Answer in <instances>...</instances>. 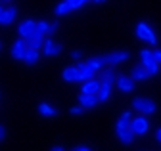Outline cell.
I'll use <instances>...</instances> for the list:
<instances>
[{
    "mask_svg": "<svg viewBox=\"0 0 161 151\" xmlns=\"http://www.w3.org/2000/svg\"><path fill=\"white\" fill-rule=\"evenodd\" d=\"M132 109L138 113V115H146V117H150V115H153V113L157 111V105H155V102H153L152 98L138 96V98L132 100Z\"/></svg>",
    "mask_w": 161,
    "mask_h": 151,
    "instance_id": "6da1fadb",
    "label": "cell"
},
{
    "mask_svg": "<svg viewBox=\"0 0 161 151\" xmlns=\"http://www.w3.org/2000/svg\"><path fill=\"white\" fill-rule=\"evenodd\" d=\"M140 65H142L150 75H157L159 73V63L155 61V55H153V50L150 48H144V50H140Z\"/></svg>",
    "mask_w": 161,
    "mask_h": 151,
    "instance_id": "7a4b0ae2",
    "label": "cell"
},
{
    "mask_svg": "<svg viewBox=\"0 0 161 151\" xmlns=\"http://www.w3.org/2000/svg\"><path fill=\"white\" fill-rule=\"evenodd\" d=\"M134 33H136V36H138L140 40L148 42L150 46H157V34H155V31L152 29V25H150V23H146V21H140V23L136 25Z\"/></svg>",
    "mask_w": 161,
    "mask_h": 151,
    "instance_id": "3957f363",
    "label": "cell"
},
{
    "mask_svg": "<svg viewBox=\"0 0 161 151\" xmlns=\"http://www.w3.org/2000/svg\"><path fill=\"white\" fill-rule=\"evenodd\" d=\"M35 34H36V21L35 19L25 17L23 21H19V25H17V36H19V39L31 42L35 39Z\"/></svg>",
    "mask_w": 161,
    "mask_h": 151,
    "instance_id": "277c9868",
    "label": "cell"
},
{
    "mask_svg": "<svg viewBox=\"0 0 161 151\" xmlns=\"http://www.w3.org/2000/svg\"><path fill=\"white\" fill-rule=\"evenodd\" d=\"M130 130L136 136H144L150 132V119L146 115H134L130 121Z\"/></svg>",
    "mask_w": 161,
    "mask_h": 151,
    "instance_id": "5b68a950",
    "label": "cell"
},
{
    "mask_svg": "<svg viewBox=\"0 0 161 151\" xmlns=\"http://www.w3.org/2000/svg\"><path fill=\"white\" fill-rule=\"evenodd\" d=\"M102 81H100V77L96 79H90L86 82H80V92L79 94H90V96H98V92L102 90Z\"/></svg>",
    "mask_w": 161,
    "mask_h": 151,
    "instance_id": "8992f818",
    "label": "cell"
},
{
    "mask_svg": "<svg viewBox=\"0 0 161 151\" xmlns=\"http://www.w3.org/2000/svg\"><path fill=\"white\" fill-rule=\"evenodd\" d=\"M129 58H130L129 52H125V50H115V52H109V54L106 55V61H108L109 67H115V65H119V63H125Z\"/></svg>",
    "mask_w": 161,
    "mask_h": 151,
    "instance_id": "52a82bcc",
    "label": "cell"
},
{
    "mask_svg": "<svg viewBox=\"0 0 161 151\" xmlns=\"http://www.w3.org/2000/svg\"><path fill=\"white\" fill-rule=\"evenodd\" d=\"M134 84H136V81L130 77V75H119V79H117V82H115L117 90L123 92V94L132 92V90H134Z\"/></svg>",
    "mask_w": 161,
    "mask_h": 151,
    "instance_id": "ba28073f",
    "label": "cell"
},
{
    "mask_svg": "<svg viewBox=\"0 0 161 151\" xmlns=\"http://www.w3.org/2000/svg\"><path fill=\"white\" fill-rule=\"evenodd\" d=\"M25 52H27V40H23V39H17V40L12 44V50H10L12 58L17 60V61H23Z\"/></svg>",
    "mask_w": 161,
    "mask_h": 151,
    "instance_id": "9c48e42d",
    "label": "cell"
},
{
    "mask_svg": "<svg viewBox=\"0 0 161 151\" xmlns=\"http://www.w3.org/2000/svg\"><path fill=\"white\" fill-rule=\"evenodd\" d=\"M62 79H64L65 82H83V81H80V71H79L77 65H67V67H64Z\"/></svg>",
    "mask_w": 161,
    "mask_h": 151,
    "instance_id": "30bf717a",
    "label": "cell"
},
{
    "mask_svg": "<svg viewBox=\"0 0 161 151\" xmlns=\"http://www.w3.org/2000/svg\"><path fill=\"white\" fill-rule=\"evenodd\" d=\"M59 54H62V44H58L52 39H46L44 40V48H42V55H46V58H56V55H59Z\"/></svg>",
    "mask_w": 161,
    "mask_h": 151,
    "instance_id": "8fae6325",
    "label": "cell"
},
{
    "mask_svg": "<svg viewBox=\"0 0 161 151\" xmlns=\"http://www.w3.org/2000/svg\"><path fill=\"white\" fill-rule=\"evenodd\" d=\"M130 121H132V113L129 109H125L123 113L119 115L117 122H115V132H123V130H129L130 128Z\"/></svg>",
    "mask_w": 161,
    "mask_h": 151,
    "instance_id": "7c38bea8",
    "label": "cell"
},
{
    "mask_svg": "<svg viewBox=\"0 0 161 151\" xmlns=\"http://www.w3.org/2000/svg\"><path fill=\"white\" fill-rule=\"evenodd\" d=\"M75 65H77L79 71H80V81H83V82H86V81H90V79H96V71L88 65V61H77Z\"/></svg>",
    "mask_w": 161,
    "mask_h": 151,
    "instance_id": "4fadbf2b",
    "label": "cell"
},
{
    "mask_svg": "<svg viewBox=\"0 0 161 151\" xmlns=\"http://www.w3.org/2000/svg\"><path fill=\"white\" fill-rule=\"evenodd\" d=\"M15 19H17V10L14 6H6V10L0 13V25H4V27L12 25Z\"/></svg>",
    "mask_w": 161,
    "mask_h": 151,
    "instance_id": "5bb4252c",
    "label": "cell"
},
{
    "mask_svg": "<svg viewBox=\"0 0 161 151\" xmlns=\"http://www.w3.org/2000/svg\"><path fill=\"white\" fill-rule=\"evenodd\" d=\"M100 103L98 96H90V94H79V105L83 109H94Z\"/></svg>",
    "mask_w": 161,
    "mask_h": 151,
    "instance_id": "9a60e30c",
    "label": "cell"
},
{
    "mask_svg": "<svg viewBox=\"0 0 161 151\" xmlns=\"http://www.w3.org/2000/svg\"><path fill=\"white\" fill-rule=\"evenodd\" d=\"M98 77H100V81H102V82H108V84H113V86H115L117 79H119V75L115 73V69H113V67H109V65H108L104 71H100Z\"/></svg>",
    "mask_w": 161,
    "mask_h": 151,
    "instance_id": "2e32d148",
    "label": "cell"
},
{
    "mask_svg": "<svg viewBox=\"0 0 161 151\" xmlns=\"http://www.w3.org/2000/svg\"><path fill=\"white\" fill-rule=\"evenodd\" d=\"M130 77H132L136 82H144V81H148V79L152 77V75H150V73H148V71H146L142 65L138 63V65H134V67H132V71H130Z\"/></svg>",
    "mask_w": 161,
    "mask_h": 151,
    "instance_id": "e0dca14e",
    "label": "cell"
},
{
    "mask_svg": "<svg viewBox=\"0 0 161 151\" xmlns=\"http://www.w3.org/2000/svg\"><path fill=\"white\" fill-rule=\"evenodd\" d=\"M88 61V65L96 71V73H100V71H104L106 67H108V61H106V55H96V58H88L86 60Z\"/></svg>",
    "mask_w": 161,
    "mask_h": 151,
    "instance_id": "ac0fdd59",
    "label": "cell"
},
{
    "mask_svg": "<svg viewBox=\"0 0 161 151\" xmlns=\"http://www.w3.org/2000/svg\"><path fill=\"white\" fill-rule=\"evenodd\" d=\"M117 134V140L123 143V145H132L134 143V140H136V134L129 128V130H123V132H115Z\"/></svg>",
    "mask_w": 161,
    "mask_h": 151,
    "instance_id": "d6986e66",
    "label": "cell"
},
{
    "mask_svg": "<svg viewBox=\"0 0 161 151\" xmlns=\"http://www.w3.org/2000/svg\"><path fill=\"white\" fill-rule=\"evenodd\" d=\"M40 55H42V52H38V50H31V48H27V52H25V58H23V63L25 65H36L38 61H40Z\"/></svg>",
    "mask_w": 161,
    "mask_h": 151,
    "instance_id": "ffe728a7",
    "label": "cell"
},
{
    "mask_svg": "<svg viewBox=\"0 0 161 151\" xmlns=\"http://www.w3.org/2000/svg\"><path fill=\"white\" fill-rule=\"evenodd\" d=\"M38 113L42 117H56L58 115V109L52 103H48V102H40L38 103Z\"/></svg>",
    "mask_w": 161,
    "mask_h": 151,
    "instance_id": "44dd1931",
    "label": "cell"
},
{
    "mask_svg": "<svg viewBox=\"0 0 161 151\" xmlns=\"http://www.w3.org/2000/svg\"><path fill=\"white\" fill-rule=\"evenodd\" d=\"M111 94H113V84L104 82V84H102V90L98 92V100H100V103H102V102H108V100L111 98Z\"/></svg>",
    "mask_w": 161,
    "mask_h": 151,
    "instance_id": "7402d4cb",
    "label": "cell"
},
{
    "mask_svg": "<svg viewBox=\"0 0 161 151\" xmlns=\"http://www.w3.org/2000/svg\"><path fill=\"white\" fill-rule=\"evenodd\" d=\"M71 12V8H69V4H67V0H64V2H59L56 8H54V13L58 15V17H64V15H67Z\"/></svg>",
    "mask_w": 161,
    "mask_h": 151,
    "instance_id": "603a6c76",
    "label": "cell"
},
{
    "mask_svg": "<svg viewBox=\"0 0 161 151\" xmlns=\"http://www.w3.org/2000/svg\"><path fill=\"white\" fill-rule=\"evenodd\" d=\"M90 0H67V4H69V8H71V12H75V10H80L85 4H88Z\"/></svg>",
    "mask_w": 161,
    "mask_h": 151,
    "instance_id": "cb8c5ba5",
    "label": "cell"
},
{
    "mask_svg": "<svg viewBox=\"0 0 161 151\" xmlns=\"http://www.w3.org/2000/svg\"><path fill=\"white\" fill-rule=\"evenodd\" d=\"M58 29H59V25H58V21H48V29H46V36H48V39H52V34H56V33H58Z\"/></svg>",
    "mask_w": 161,
    "mask_h": 151,
    "instance_id": "d4e9b609",
    "label": "cell"
},
{
    "mask_svg": "<svg viewBox=\"0 0 161 151\" xmlns=\"http://www.w3.org/2000/svg\"><path fill=\"white\" fill-rule=\"evenodd\" d=\"M27 48L42 52V48H44V42H42V40H31V42H27Z\"/></svg>",
    "mask_w": 161,
    "mask_h": 151,
    "instance_id": "484cf974",
    "label": "cell"
},
{
    "mask_svg": "<svg viewBox=\"0 0 161 151\" xmlns=\"http://www.w3.org/2000/svg\"><path fill=\"white\" fill-rule=\"evenodd\" d=\"M83 111H85V109L80 107V105H75V107H71V109H69V113H71V115H80Z\"/></svg>",
    "mask_w": 161,
    "mask_h": 151,
    "instance_id": "4316f807",
    "label": "cell"
},
{
    "mask_svg": "<svg viewBox=\"0 0 161 151\" xmlns=\"http://www.w3.org/2000/svg\"><path fill=\"white\" fill-rule=\"evenodd\" d=\"M71 58H73V60H77V61H79V60H80V58H83V52H80V50H73V52H71Z\"/></svg>",
    "mask_w": 161,
    "mask_h": 151,
    "instance_id": "83f0119b",
    "label": "cell"
},
{
    "mask_svg": "<svg viewBox=\"0 0 161 151\" xmlns=\"http://www.w3.org/2000/svg\"><path fill=\"white\" fill-rule=\"evenodd\" d=\"M71 151H92V149H90L88 145H75Z\"/></svg>",
    "mask_w": 161,
    "mask_h": 151,
    "instance_id": "f1b7e54d",
    "label": "cell"
},
{
    "mask_svg": "<svg viewBox=\"0 0 161 151\" xmlns=\"http://www.w3.org/2000/svg\"><path fill=\"white\" fill-rule=\"evenodd\" d=\"M153 55H155V61L161 65V50H159V48H155V50H153Z\"/></svg>",
    "mask_w": 161,
    "mask_h": 151,
    "instance_id": "f546056e",
    "label": "cell"
},
{
    "mask_svg": "<svg viewBox=\"0 0 161 151\" xmlns=\"http://www.w3.org/2000/svg\"><path fill=\"white\" fill-rule=\"evenodd\" d=\"M4 140H6V128L0 124V142H4Z\"/></svg>",
    "mask_w": 161,
    "mask_h": 151,
    "instance_id": "4dcf8cb0",
    "label": "cell"
},
{
    "mask_svg": "<svg viewBox=\"0 0 161 151\" xmlns=\"http://www.w3.org/2000/svg\"><path fill=\"white\" fill-rule=\"evenodd\" d=\"M155 140L161 143V128H157V130H155Z\"/></svg>",
    "mask_w": 161,
    "mask_h": 151,
    "instance_id": "1f68e13d",
    "label": "cell"
},
{
    "mask_svg": "<svg viewBox=\"0 0 161 151\" xmlns=\"http://www.w3.org/2000/svg\"><path fill=\"white\" fill-rule=\"evenodd\" d=\"M50 151H65V149H64V147H62V145H54V147H52V149H50Z\"/></svg>",
    "mask_w": 161,
    "mask_h": 151,
    "instance_id": "d6a6232c",
    "label": "cell"
},
{
    "mask_svg": "<svg viewBox=\"0 0 161 151\" xmlns=\"http://www.w3.org/2000/svg\"><path fill=\"white\" fill-rule=\"evenodd\" d=\"M90 2H92V4H104L106 0H90Z\"/></svg>",
    "mask_w": 161,
    "mask_h": 151,
    "instance_id": "836d02e7",
    "label": "cell"
},
{
    "mask_svg": "<svg viewBox=\"0 0 161 151\" xmlns=\"http://www.w3.org/2000/svg\"><path fill=\"white\" fill-rule=\"evenodd\" d=\"M4 10H6V6H4V2H2V0H0V13H2Z\"/></svg>",
    "mask_w": 161,
    "mask_h": 151,
    "instance_id": "e575fe53",
    "label": "cell"
},
{
    "mask_svg": "<svg viewBox=\"0 0 161 151\" xmlns=\"http://www.w3.org/2000/svg\"><path fill=\"white\" fill-rule=\"evenodd\" d=\"M2 2H4V4H8V2H12V0H2Z\"/></svg>",
    "mask_w": 161,
    "mask_h": 151,
    "instance_id": "d590c367",
    "label": "cell"
},
{
    "mask_svg": "<svg viewBox=\"0 0 161 151\" xmlns=\"http://www.w3.org/2000/svg\"><path fill=\"white\" fill-rule=\"evenodd\" d=\"M0 46H2V44H0Z\"/></svg>",
    "mask_w": 161,
    "mask_h": 151,
    "instance_id": "8d00e7d4",
    "label": "cell"
}]
</instances>
